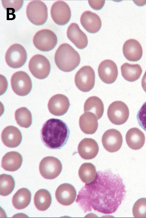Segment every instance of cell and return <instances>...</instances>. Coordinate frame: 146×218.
Returning <instances> with one entry per match:
<instances>
[{
    "label": "cell",
    "mask_w": 146,
    "mask_h": 218,
    "mask_svg": "<svg viewBox=\"0 0 146 218\" xmlns=\"http://www.w3.org/2000/svg\"><path fill=\"white\" fill-rule=\"evenodd\" d=\"M137 118L139 125L146 131V101L139 109Z\"/></svg>",
    "instance_id": "cell-33"
},
{
    "label": "cell",
    "mask_w": 146,
    "mask_h": 218,
    "mask_svg": "<svg viewBox=\"0 0 146 218\" xmlns=\"http://www.w3.org/2000/svg\"><path fill=\"white\" fill-rule=\"evenodd\" d=\"M15 118L17 123L20 127L28 128L32 123V117L31 112L25 107L17 109L15 113Z\"/></svg>",
    "instance_id": "cell-30"
},
{
    "label": "cell",
    "mask_w": 146,
    "mask_h": 218,
    "mask_svg": "<svg viewBox=\"0 0 146 218\" xmlns=\"http://www.w3.org/2000/svg\"><path fill=\"white\" fill-rule=\"evenodd\" d=\"M2 5L5 9L10 8L14 9L15 12L19 10L23 5V1L2 0Z\"/></svg>",
    "instance_id": "cell-34"
},
{
    "label": "cell",
    "mask_w": 146,
    "mask_h": 218,
    "mask_svg": "<svg viewBox=\"0 0 146 218\" xmlns=\"http://www.w3.org/2000/svg\"><path fill=\"white\" fill-rule=\"evenodd\" d=\"M40 174L44 178L53 179L57 177L62 169V164L57 158L53 156H47L41 161L39 165Z\"/></svg>",
    "instance_id": "cell-9"
},
{
    "label": "cell",
    "mask_w": 146,
    "mask_h": 218,
    "mask_svg": "<svg viewBox=\"0 0 146 218\" xmlns=\"http://www.w3.org/2000/svg\"><path fill=\"white\" fill-rule=\"evenodd\" d=\"M11 85L13 91L20 96L28 94L31 91L32 83L28 74L23 71L14 73L11 80Z\"/></svg>",
    "instance_id": "cell-10"
},
{
    "label": "cell",
    "mask_w": 146,
    "mask_h": 218,
    "mask_svg": "<svg viewBox=\"0 0 146 218\" xmlns=\"http://www.w3.org/2000/svg\"><path fill=\"white\" fill-rule=\"evenodd\" d=\"M50 13L54 22L60 26L66 24L71 17L70 7L66 2L62 1H57L53 4Z\"/></svg>",
    "instance_id": "cell-12"
},
{
    "label": "cell",
    "mask_w": 146,
    "mask_h": 218,
    "mask_svg": "<svg viewBox=\"0 0 146 218\" xmlns=\"http://www.w3.org/2000/svg\"><path fill=\"white\" fill-rule=\"evenodd\" d=\"M121 74L126 80L133 82L138 80L142 73V70L140 66L138 64H130L126 63L121 67Z\"/></svg>",
    "instance_id": "cell-26"
},
{
    "label": "cell",
    "mask_w": 146,
    "mask_h": 218,
    "mask_svg": "<svg viewBox=\"0 0 146 218\" xmlns=\"http://www.w3.org/2000/svg\"><path fill=\"white\" fill-rule=\"evenodd\" d=\"M26 14L29 21L33 24L40 26L46 21L48 9L46 5L42 1L34 0L30 2L26 9Z\"/></svg>",
    "instance_id": "cell-4"
},
{
    "label": "cell",
    "mask_w": 146,
    "mask_h": 218,
    "mask_svg": "<svg viewBox=\"0 0 146 218\" xmlns=\"http://www.w3.org/2000/svg\"><path fill=\"white\" fill-rule=\"evenodd\" d=\"M22 161V156L19 153L15 151L10 152L3 157L2 167L6 171L14 172L20 167Z\"/></svg>",
    "instance_id": "cell-23"
},
{
    "label": "cell",
    "mask_w": 146,
    "mask_h": 218,
    "mask_svg": "<svg viewBox=\"0 0 146 218\" xmlns=\"http://www.w3.org/2000/svg\"><path fill=\"white\" fill-rule=\"evenodd\" d=\"M123 52L127 60L136 62L141 58L143 50L141 44L137 40L130 39L126 41L124 44Z\"/></svg>",
    "instance_id": "cell-19"
},
{
    "label": "cell",
    "mask_w": 146,
    "mask_h": 218,
    "mask_svg": "<svg viewBox=\"0 0 146 218\" xmlns=\"http://www.w3.org/2000/svg\"><path fill=\"white\" fill-rule=\"evenodd\" d=\"M102 142L104 148L110 152L119 150L123 142L122 135L117 130L111 129L106 131L103 134Z\"/></svg>",
    "instance_id": "cell-13"
},
{
    "label": "cell",
    "mask_w": 146,
    "mask_h": 218,
    "mask_svg": "<svg viewBox=\"0 0 146 218\" xmlns=\"http://www.w3.org/2000/svg\"><path fill=\"white\" fill-rule=\"evenodd\" d=\"M132 213L134 217L146 218V198H140L135 202L133 207Z\"/></svg>",
    "instance_id": "cell-32"
},
{
    "label": "cell",
    "mask_w": 146,
    "mask_h": 218,
    "mask_svg": "<svg viewBox=\"0 0 146 218\" xmlns=\"http://www.w3.org/2000/svg\"><path fill=\"white\" fill-rule=\"evenodd\" d=\"M29 68L32 74L36 78L43 79L49 75L50 64L48 59L44 56L36 54L30 59Z\"/></svg>",
    "instance_id": "cell-7"
},
{
    "label": "cell",
    "mask_w": 146,
    "mask_h": 218,
    "mask_svg": "<svg viewBox=\"0 0 146 218\" xmlns=\"http://www.w3.org/2000/svg\"><path fill=\"white\" fill-rule=\"evenodd\" d=\"M51 202V196L47 190L41 189L36 193L34 197V203L35 206L39 210H46L50 206Z\"/></svg>",
    "instance_id": "cell-28"
},
{
    "label": "cell",
    "mask_w": 146,
    "mask_h": 218,
    "mask_svg": "<svg viewBox=\"0 0 146 218\" xmlns=\"http://www.w3.org/2000/svg\"><path fill=\"white\" fill-rule=\"evenodd\" d=\"M70 131L66 124L62 120L51 118L42 125L40 131L42 142L47 148L60 149L67 143Z\"/></svg>",
    "instance_id": "cell-2"
},
{
    "label": "cell",
    "mask_w": 146,
    "mask_h": 218,
    "mask_svg": "<svg viewBox=\"0 0 146 218\" xmlns=\"http://www.w3.org/2000/svg\"><path fill=\"white\" fill-rule=\"evenodd\" d=\"M76 194L74 187L68 183H64L60 185L55 192L56 198L58 202L66 206L70 205L74 202Z\"/></svg>",
    "instance_id": "cell-16"
},
{
    "label": "cell",
    "mask_w": 146,
    "mask_h": 218,
    "mask_svg": "<svg viewBox=\"0 0 146 218\" xmlns=\"http://www.w3.org/2000/svg\"><path fill=\"white\" fill-rule=\"evenodd\" d=\"M97 118L93 114L84 112L80 117L79 124L81 131L87 134H92L97 131L98 127Z\"/></svg>",
    "instance_id": "cell-22"
},
{
    "label": "cell",
    "mask_w": 146,
    "mask_h": 218,
    "mask_svg": "<svg viewBox=\"0 0 146 218\" xmlns=\"http://www.w3.org/2000/svg\"><path fill=\"white\" fill-rule=\"evenodd\" d=\"M78 153L81 158L86 160L93 159L97 155L99 147L97 142L93 139L85 138L82 139L78 147Z\"/></svg>",
    "instance_id": "cell-17"
},
{
    "label": "cell",
    "mask_w": 146,
    "mask_h": 218,
    "mask_svg": "<svg viewBox=\"0 0 146 218\" xmlns=\"http://www.w3.org/2000/svg\"><path fill=\"white\" fill-rule=\"evenodd\" d=\"M126 192L123 180L110 170L98 171L95 178L80 189L76 202L84 213L93 209L100 213H114Z\"/></svg>",
    "instance_id": "cell-1"
},
{
    "label": "cell",
    "mask_w": 146,
    "mask_h": 218,
    "mask_svg": "<svg viewBox=\"0 0 146 218\" xmlns=\"http://www.w3.org/2000/svg\"><path fill=\"white\" fill-rule=\"evenodd\" d=\"M31 194L27 189L23 188L18 190L13 196L12 203L17 209H21L27 207L30 204Z\"/></svg>",
    "instance_id": "cell-27"
},
{
    "label": "cell",
    "mask_w": 146,
    "mask_h": 218,
    "mask_svg": "<svg viewBox=\"0 0 146 218\" xmlns=\"http://www.w3.org/2000/svg\"><path fill=\"white\" fill-rule=\"evenodd\" d=\"M66 34L68 38L77 48L83 49L87 47L88 44L87 36L77 24H71L68 28Z\"/></svg>",
    "instance_id": "cell-18"
},
{
    "label": "cell",
    "mask_w": 146,
    "mask_h": 218,
    "mask_svg": "<svg viewBox=\"0 0 146 218\" xmlns=\"http://www.w3.org/2000/svg\"><path fill=\"white\" fill-rule=\"evenodd\" d=\"M104 105L102 100L98 97L91 96L89 97L85 102L84 113L90 112L94 114L97 119H100L104 112Z\"/></svg>",
    "instance_id": "cell-25"
},
{
    "label": "cell",
    "mask_w": 146,
    "mask_h": 218,
    "mask_svg": "<svg viewBox=\"0 0 146 218\" xmlns=\"http://www.w3.org/2000/svg\"><path fill=\"white\" fill-rule=\"evenodd\" d=\"M70 106V101L66 96L58 94L52 97L49 99L48 107L49 112L56 116H61L65 114Z\"/></svg>",
    "instance_id": "cell-15"
},
{
    "label": "cell",
    "mask_w": 146,
    "mask_h": 218,
    "mask_svg": "<svg viewBox=\"0 0 146 218\" xmlns=\"http://www.w3.org/2000/svg\"><path fill=\"white\" fill-rule=\"evenodd\" d=\"M2 141L6 146L11 148H15L21 143L22 134L17 127L9 126L5 128L1 134Z\"/></svg>",
    "instance_id": "cell-20"
},
{
    "label": "cell",
    "mask_w": 146,
    "mask_h": 218,
    "mask_svg": "<svg viewBox=\"0 0 146 218\" xmlns=\"http://www.w3.org/2000/svg\"><path fill=\"white\" fill-rule=\"evenodd\" d=\"M76 87L83 92H88L93 87L95 82V73L93 69L89 66L81 68L75 77Z\"/></svg>",
    "instance_id": "cell-6"
},
{
    "label": "cell",
    "mask_w": 146,
    "mask_h": 218,
    "mask_svg": "<svg viewBox=\"0 0 146 218\" xmlns=\"http://www.w3.org/2000/svg\"><path fill=\"white\" fill-rule=\"evenodd\" d=\"M33 42L37 49L41 51L47 52L54 48L57 43V38L56 35L52 31L43 29L35 34Z\"/></svg>",
    "instance_id": "cell-5"
},
{
    "label": "cell",
    "mask_w": 146,
    "mask_h": 218,
    "mask_svg": "<svg viewBox=\"0 0 146 218\" xmlns=\"http://www.w3.org/2000/svg\"><path fill=\"white\" fill-rule=\"evenodd\" d=\"M141 86L143 89L146 93V71L141 80Z\"/></svg>",
    "instance_id": "cell-36"
},
{
    "label": "cell",
    "mask_w": 146,
    "mask_h": 218,
    "mask_svg": "<svg viewBox=\"0 0 146 218\" xmlns=\"http://www.w3.org/2000/svg\"><path fill=\"white\" fill-rule=\"evenodd\" d=\"M97 172L95 166L88 162L83 164L78 171L80 178L83 182L86 184L91 182L94 179Z\"/></svg>",
    "instance_id": "cell-29"
},
{
    "label": "cell",
    "mask_w": 146,
    "mask_h": 218,
    "mask_svg": "<svg viewBox=\"0 0 146 218\" xmlns=\"http://www.w3.org/2000/svg\"><path fill=\"white\" fill-rule=\"evenodd\" d=\"M0 195L3 196H7L13 191L15 186V181L11 175L3 174L0 177Z\"/></svg>",
    "instance_id": "cell-31"
},
{
    "label": "cell",
    "mask_w": 146,
    "mask_h": 218,
    "mask_svg": "<svg viewBox=\"0 0 146 218\" xmlns=\"http://www.w3.org/2000/svg\"><path fill=\"white\" fill-rule=\"evenodd\" d=\"M98 72L100 79L107 84H111L116 80L118 75L117 66L113 61L106 60L99 64Z\"/></svg>",
    "instance_id": "cell-14"
},
{
    "label": "cell",
    "mask_w": 146,
    "mask_h": 218,
    "mask_svg": "<svg viewBox=\"0 0 146 218\" xmlns=\"http://www.w3.org/2000/svg\"><path fill=\"white\" fill-rule=\"evenodd\" d=\"M126 140L129 148L134 150L141 148L144 145L145 137L144 133L137 128H131L126 135Z\"/></svg>",
    "instance_id": "cell-24"
},
{
    "label": "cell",
    "mask_w": 146,
    "mask_h": 218,
    "mask_svg": "<svg viewBox=\"0 0 146 218\" xmlns=\"http://www.w3.org/2000/svg\"><path fill=\"white\" fill-rule=\"evenodd\" d=\"M129 111L126 104L121 101H116L109 106L107 115L113 124L120 125L125 123L129 116Z\"/></svg>",
    "instance_id": "cell-11"
},
{
    "label": "cell",
    "mask_w": 146,
    "mask_h": 218,
    "mask_svg": "<svg viewBox=\"0 0 146 218\" xmlns=\"http://www.w3.org/2000/svg\"><path fill=\"white\" fill-rule=\"evenodd\" d=\"M27 59V53L25 48L21 45L14 44L8 48L5 55L7 65L13 68L22 66Z\"/></svg>",
    "instance_id": "cell-8"
},
{
    "label": "cell",
    "mask_w": 146,
    "mask_h": 218,
    "mask_svg": "<svg viewBox=\"0 0 146 218\" xmlns=\"http://www.w3.org/2000/svg\"><path fill=\"white\" fill-rule=\"evenodd\" d=\"M55 63L59 69L65 72L74 70L79 64L80 58L78 53L70 44L60 45L54 56Z\"/></svg>",
    "instance_id": "cell-3"
},
{
    "label": "cell",
    "mask_w": 146,
    "mask_h": 218,
    "mask_svg": "<svg viewBox=\"0 0 146 218\" xmlns=\"http://www.w3.org/2000/svg\"><path fill=\"white\" fill-rule=\"evenodd\" d=\"M80 21L83 27L90 33L97 32L101 27V21L99 16L89 11L83 13L80 17Z\"/></svg>",
    "instance_id": "cell-21"
},
{
    "label": "cell",
    "mask_w": 146,
    "mask_h": 218,
    "mask_svg": "<svg viewBox=\"0 0 146 218\" xmlns=\"http://www.w3.org/2000/svg\"><path fill=\"white\" fill-rule=\"evenodd\" d=\"M105 1L89 0L88 3L90 5L93 9L99 10L102 9L104 6Z\"/></svg>",
    "instance_id": "cell-35"
}]
</instances>
